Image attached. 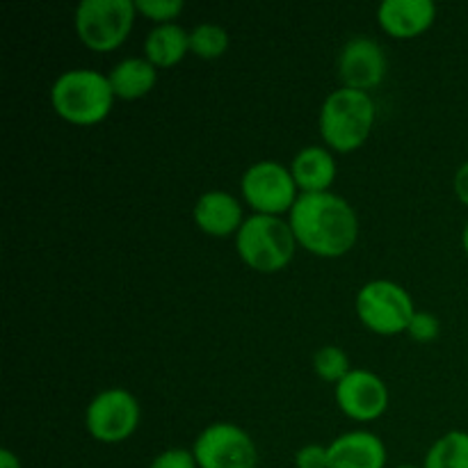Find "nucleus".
Instances as JSON below:
<instances>
[{"instance_id":"obj_1","label":"nucleus","mask_w":468,"mask_h":468,"mask_svg":"<svg viewBox=\"0 0 468 468\" xmlns=\"http://www.w3.org/2000/svg\"><path fill=\"white\" fill-rule=\"evenodd\" d=\"M288 222L297 245L320 259H341L359 238L356 210L336 192L300 195L288 213Z\"/></svg>"},{"instance_id":"obj_2","label":"nucleus","mask_w":468,"mask_h":468,"mask_svg":"<svg viewBox=\"0 0 468 468\" xmlns=\"http://www.w3.org/2000/svg\"><path fill=\"white\" fill-rule=\"evenodd\" d=\"M378 108L368 91L338 87L320 105L318 128L324 146L336 154H352L370 137Z\"/></svg>"},{"instance_id":"obj_3","label":"nucleus","mask_w":468,"mask_h":468,"mask_svg":"<svg viewBox=\"0 0 468 468\" xmlns=\"http://www.w3.org/2000/svg\"><path fill=\"white\" fill-rule=\"evenodd\" d=\"M114 91L108 73L96 69H69L55 78L50 87V105L55 114L73 126H94L110 114Z\"/></svg>"},{"instance_id":"obj_4","label":"nucleus","mask_w":468,"mask_h":468,"mask_svg":"<svg viewBox=\"0 0 468 468\" xmlns=\"http://www.w3.org/2000/svg\"><path fill=\"white\" fill-rule=\"evenodd\" d=\"M291 222L277 215H250L236 233V251L247 268L261 274L282 272L297 251Z\"/></svg>"},{"instance_id":"obj_5","label":"nucleus","mask_w":468,"mask_h":468,"mask_svg":"<svg viewBox=\"0 0 468 468\" xmlns=\"http://www.w3.org/2000/svg\"><path fill=\"white\" fill-rule=\"evenodd\" d=\"M135 18V0H82L73 12V27L87 48L110 53L128 39Z\"/></svg>"},{"instance_id":"obj_6","label":"nucleus","mask_w":468,"mask_h":468,"mask_svg":"<svg viewBox=\"0 0 468 468\" xmlns=\"http://www.w3.org/2000/svg\"><path fill=\"white\" fill-rule=\"evenodd\" d=\"M356 318L378 336H396L407 332L416 306L407 288L391 279H373L364 283L355 300Z\"/></svg>"},{"instance_id":"obj_7","label":"nucleus","mask_w":468,"mask_h":468,"mask_svg":"<svg viewBox=\"0 0 468 468\" xmlns=\"http://www.w3.org/2000/svg\"><path fill=\"white\" fill-rule=\"evenodd\" d=\"M240 192L256 215H277V218L291 213L302 195L291 167L279 160H259L250 165L240 178Z\"/></svg>"},{"instance_id":"obj_8","label":"nucleus","mask_w":468,"mask_h":468,"mask_svg":"<svg viewBox=\"0 0 468 468\" xmlns=\"http://www.w3.org/2000/svg\"><path fill=\"white\" fill-rule=\"evenodd\" d=\"M142 410L126 388H105L96 393L85 410V428L99 443H123L135 434Z\"/></svg>"},{"instance_id":"obj_9","label":"nucleus","mask_w":468,"mask_h":468,"mask_svg":"<svg viewBox=\"0 0 468 468\" xmlns=\"http://www.w3.org/2000/svg\"><path fill=\"white\" fill-rule=\"evenodd\" d=\"M195 460L199 468H256L259 451L250 432L238 428L236 423L208 425L195 439Z\"/></svg>"},{"instance_id":"obj_10","label":"nucleus","mask_w":468,"mask_h":468,"mask_svg":"<svg viewBox=\"0 0 468 468\" xmlns=\"http://www.w3.org/2000/svg\"><path fill=\"white\" fill-rule=\"evenodd\" d=\"M336 405L347 419L356 423H370L388 410V387L378 373L366 368H352L334 387Z\"/></svg>"},{"instance_id":"obj_11","label":"nucleus","mask_w":468,"mask_h":468,"mask_svg":"<svg viewBox=\"0 0 468 468\" xmlns=\"http://www.w3.org/2000/svg\"><path fill=\"white\" fill-rule=\"evenodd\" d=\"M387 53L370 37H352L338 53V80L341 87L368 91L387 76Z\"/></svg>"},{"instance_id":"obj_12","label":"nucleus","mask_w":468,"mask_h":468,"mask_svg":"<svg viewBox=\"0 0 468 468\" xmlns=\"http://www.w3.org/2000/svg\"><path fill=\"white\" fill-rule=\"evenodd\" d=\"M437 18L432 0H384L378 7V23L396 39H414L428 32Z\"/></svg>"},{"instance_id":"obj_13","label":"nucleus","mask_w":468,"mask_h":468,"mask_svg":"<svg viewBox=\"0 0 468 468\" xmlns=\"http://www.w3.org/2000/svg\"><path fill=\"white\" fill-rule=\"evenodd\" d=\"M192 219H195L197 229H201L208 236L229 238L240 231L247 218L242 215L240 201L231 192L208 190L195 201Z\"/></svg>"},{"instance_id":"obj_14","label":"nucleus","mask_w":468,"mask_h":468,"mask_svg":"<svg viewBox=\"0 0 468 468\" xmlns=\"http://www.w3.org/2000/svg\"><path fill=\"white\" fill-rule=\"evenodd\" d=\"M329 468H384L387 446L368 430H352L341 434L327 446Z\"/></svg>"},{"instance_id":"obj_15","label":"nucleus","mask_w":468,"mask_h":468,"mask_svg":"<svg viewBox=\"0 0 468 468\" xmlns=\"http://www.w3.org/2000/svg\"><path fill=\"white\" fill-rule=\"evenodd\" d=\"M292 178L302 195H315V192H332V183L336 181V160L334 151L327 146L311 144L295 154L291 163Z\"/></svg>"},{"instance_id":"obj_16","label":"nucleus","mask_w":468,"mask_h":468,"mask_svg":"<svg viewBox=\"0 0 468 468\" xmlns=\"http://www.w3.org/2000/svg\"><path fill=\"white\" fill-rule=\"evenodd\" d=\"M108 80L112 85V91L122 101H137L149 94L158 82V69L144 58H123L110 69Z\"/></svg>"},{"instance_id":"obj_17","label":"nucleus","mask_w":468,"mask_h":468,"mask_svg":"<svg viewBox=\"0 0 468 468\" xmlns=\"http://www.w3.org/2000/svg\"><path fill=\"white\" fill-rule=\"evenodd\" d=\"M187 53H190V30L178 23L154 26L144 39V58L155 69L176 67Z\"/></svg>"},{"instance_id":"obj_18","label":"nucleus","mask_w":468,"mask_h":468,"mask_svg":"<svg viewBox=\"0 0 468 468\" xmlns=\"http://www.w3.org/2000/svg\"><path fill=\"white\" fill-rule=\"evenodd\" d=\"M423 468H468V432L451 430L425 452Z\"/></svg>"},{"instance_id":"obj_19","label":"nucleus","mask_w":468,"mask_h":468,"mask_svg":"<svg viewBox=\"0 0 468 468\" xmlns=\"http://www.w3.org/2000/svg\"><path fill=\"white\" fill-rule=\"evenodd\" d=\"M229 50V32L218 23H199L190 30V53L201 59H218Z\"/></svg>"},{"instance_id":"obj_20","label":"nucleus","mask_w":468,"mask_h":468,"mask_svg":"<svg viewBox=\"0 0 468 468\" xmlns=\"http://www.w3.org/2000/svg\"><path fill=\"white\" fill-rule=\"evenodd\" d=\"M350 370V356H347V352L341 350L338 346H323L314 355V373L318 375L323 382L336 387Z\"/></svg>"},{"instance_id":"obj_21","label":"nucleus","mask_w":468,"mask_h":468,"mask_svg":"<svg viewBox=\"0 0 468 468\" xmlns=\"http://www.w3.org/2000/svg\"><path fill=\"white\" fill-rule=\"evenodd\" d=\"M135 9L155 26H163V23H176L186 5L183 0H135Z\"/></svg>"},{"instance_id":"obj_22","label":"nucleus","mask_w":468,"mask_h":468,"mask_svg":"<svg viewBox=\"0 0 468 468\" xmlns=\"http://www.w3.org/2000/svg\"><path fill=\"white\" fill-rule=\"evenodd\" d=\"M407 334L411 336V341L416 343H432L437 341L439 334H441V323L434 314L430 311H416L414 318H411Z\"/></svg>"},{"instance_id":"obj_23","label":"nucleus","mask_w":468,"mask_h":468,"mask_svg":"<svg viewBox=\"0 0 468 468\" xmlns=\"http://www.w3.org/2000/svg\"><path fill=\"white\" fill-rule=\"evenodd\" d=\"M149 468H199L195 460V452L186 448H167L158 452L151 462Z\"/></svg>"},{"instance_id":"obj_24","label":"nucleus","mask_w":468,"mask_h":468,"mask_svg":"<svg viewBox=\"0 0 468 468\" xmlns=\"http://www.w3.org/2000/svg\"><path fill=\"white\" fill-rule=\"evenodd\" d=\"M295 468H329L327 446L306 443L295 452Z\"/></svg>"},{"instance_id":"obj_25","label":"nucleus","mask_w":468,"mask_h":468,"mask_svg":"<svg viewBox=\"0 0 468 468\" xmlns=\"http://www.w3.org/2000/svg\"><path fill=\"white\" fill-rule=\"evenodd\" d=\"M452 190H455L457 199L468 208V160L457 167L455 178H452Z\"/></svg>"},{"instance_id":"obj_26","label":"nucleus","mask_w":468,"mask_h":468,"mask_svg":"<svg viewBox=\"0 0 468 468\" xmlns=\"http://www.w3.org/2000/svg\"><path fill=\"white\" fill-rule=\"evenodd\" d=\"M0 468H23V466H21V460H18L9 448H3V451H0Z\"/></svg>"},{"instance_id":"obj_27","label":"nucleus","mask_w":468,"mask_h":468,"mask_svg":"<svg viewBox=\"0 0 468 468\" xmlns=\"http://www.w3.org/2000/svg\"><path fill=\"white\" fill-rule=\"evenodd\" d=\"M462 247H464V251H466V256H468V219H466L464 229H462Z\"/></svg>"},{"instance_id":"obj_28","label":"nucleus","mask_w":468,"mask_h":468,"mask_svg":"<svg viewBox=\"0 0 468 468\" xmlns=\"http://www.w3.org/2000/svg\"><path fill=\"white\" fill-rule=\"evenodd\" d=\"M398 468H420V466H414V464H405V466H398Z\"/></svg>"}]
</instances>
